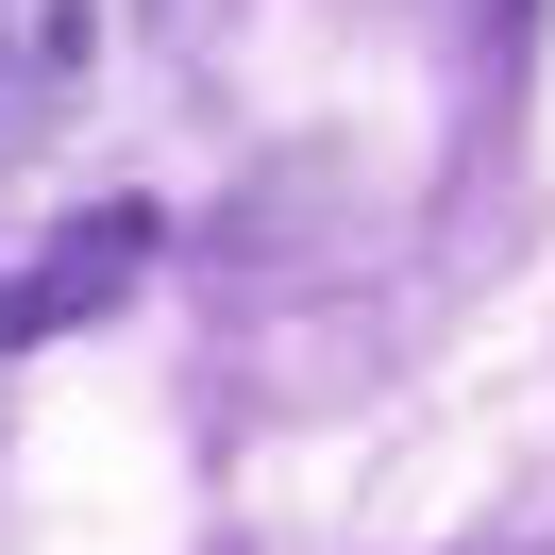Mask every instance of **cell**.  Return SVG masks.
Here are the masks:
<instances>
[{
  "label": "cell",
  "mask_w": 555,
  "mask_h": 555,
  "mask_svg": "<svg viewBox=\"0 0 555 555\" xmlns=\"http://www.w3.org/2000/svg\"><path fill=\"white\" fill-rule=\"evenodd\" d=\"M118 68V0H0V169H35Z\"/></svg>",
  "instance_id": "obj_1"
},
{
  "label": "cell",
  "mask_w": 555,
  "mask_h": 555,
  "mask_svg": "<svg viewBox=\"0 0 555 555\" xmlns=\"http://www.w3.org/2000/svg\"><path fill=\"white\" fill-rule=\"evenodd\" d=\"M135 270H152V219H135V203H85L68 236H51L35 270H17V304H0V337H68V320H102V304H118Z\"/></svg>",
  "instance_id": "obj_2"
}]
</instances>
